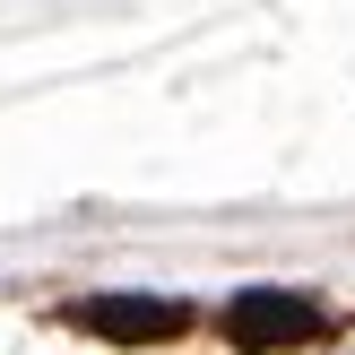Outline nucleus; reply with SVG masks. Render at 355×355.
<instances>
[{
  "label": "nucleus",
  "mask_w": 355,
  "mask_h": 355,
  "mask_svg": "<svg viewBox=\"0 0 355 355\" xmlns=\"http://www.w3.org/2000/svg\"><path fill=\"white\" fill-rule=\"evenodd\" d=\"M69 321L113 347H165L191 329V304H173V295H87V304H69Z\"/></svg>",
  "instance_id": "2"
},
{
  "label": "nucleus",
  "mask_w": 355,
  "mask_h": 355,
  "mask_svg": "<svg viewBox=\"0 0 355 355\" xmlns=\"http://www.w3.org/2000/svg\"><path fill=\"white\" fill-rule=\"evenodd\" d=\"M329 338V312L295 286H243L225 304V347L234 355H286V347H312Z\"/></svg>",
  "instance_id": "1"
}]
</instances>
